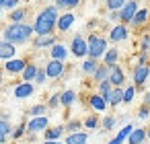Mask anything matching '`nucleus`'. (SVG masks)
<instances>
[{"instance_id":"1","label":"nucleus","mask_w":150,"mask_h":144,"mask_svg":"<svg viewBox=\"0 0 150 144\" xmlns=\"http://www.w3.org/2000/svg\"><path fill=\"white\" fill-rule=\"evenodd\" d=\"M56 23H58V6L54 4V6L43 9L37 15V19L33 23V31L37 35H52L56 29Z\"/></svg>"},{"instance_id":"2","label":"nucleus","mask_w":150,"mask_h":144,"mask_svg":"<svg viewBox=\"0 0 150 144\" xmlns=\"http://www.w3.org/2000/svg\"><path fill=\"white\" fill-rule=\"evenodd\" d=\"M31 35H33V25H27V23H11L4 29V41H8L13 45L29 41Z\"/></svg>"},{"instance_id":"3","label":"nucleus","mask_w":150,"mask_h":144,"mask_svg":"<svg viewBox=\"0 0 150 144\" xmlns=\"http://www.w3.org/2000/svg\"><path fill=\"white\" fill-rule=\"evenodd\" d=\"M86 45H88V58L91 60H99V58H103L105 56V52H107V39L105 37H101V35H91L88 39H86Z\"/></svg>"},{"instance_id":"4","label":"nucleus","mask_w":150,"mask_h":144,"mask_svg":"<svg viewBox=\"0 0 150 144\" xmlns=\"http://www.w3.org/2000/svg\"><path fill=\"white\" fill-rule=\"evenodd\" d=\"M138 2L136 0H127V2L119 9V21L121 23H132V19H134V15L138 13Z\"/></svg>"},{"instance_id":"5","label":"nucleus","mask_w":150,"mask_h":144,"mask_svg":"<svg viewBox=\"0 0 150 144\" xmlns=\"http://www.w3.org/2000/svg\"><path fill=\"white\" fill-rule=\"evenodd\" d=\"M70 50H72L74 58H84V56L88 54L86 39H84V37H80V35H76V37L72 39V43H70Z\"/></svg>"},{"instance_id":"6","label":"nucleus","mask_w":150,"mask_h":144,"mask_svg":"<svg viewBox=\"0 0 150 144\" xmlns=\"http://www.w3.org/2000/svg\"><path fill=\"white\" fill-rule=\"evenodd\" d=\"M47 126H50V119L45 115H35L31 121H27V130L33 132V134L41 132V130H47Z\"/></svg>"},{"instance_id":"7","label":"nucleus","mask_w":150,"mask_h":144,"mask_svg":"<svg viewBox=\"0 0 150 144\" xmlns=\"http://www.w3.org/2000/svg\"><path fill=\"white\" fill-rule=\"evenodd\" d=\"M45 74H47V78H60V76L64 74V62H60V60H50L47 66H45Z\"/></svg>"},{"instance_id":"8","label":"nucleus","mask_w":150,"mask_h":144,"mask_svg":"<svg viewBox=\"0 0 150 144\" xmlns=\"http://www.w3.org/2000/svg\"><path fill=\"white\" fill-rule=\"evenodd\" d=\"M25 66H27V62L25 60H21V58H13V60H6V72L8 74H21L23 70H25Z\"/></svg>"},{"instance_id":"9","label":"nucleus","mask_w":150,"mask_h":144,"mask_svg":"<svg viewBox=\"0 0 150 144\" xmlns=\"http://www.w3.org/2000/svg\"><path fill=\"white\" fill-rule=\"evenodd\" d=\"M125 39H127V27H125V25H117V27L111 29V33H109V41L119 43V41H125Z\"/></svg>"},{"instance_id":"10","label":"nucleus","mask_w":150,"mask_h":144,"mask_svg":"<svg viewBox=\"0 0 150 144\" xmlns=\"http://www.w3.org/2000/svg\"><path fill=\"white\" fill-rule=\"evenodd\" d=\"M113 87H121L123 84V80H125V74H123V70L119 68V66H111V72H109V78H107Z\"/></svg>"},{"instance_id":"11","label":"nucleus","mask_w":150,"mask_h":144,"mask_svg":"<svg viewBox=\"0 0 150 144\" xmlns=\"http://www.w3.org/2000/svg\"><path fill=\"white\" fill-rule=\"evenodd\" d=\"M17 54L15 45L8 43V41H2L0 39V60H13V56Z\"/></svg>"},{"instance_id":"12","label":"nucleus","mask_w":150,"mask_h":144,"mask_svg":"<svg viewBox=\"0 0 150 144\" xmlns=\"http://www.w3.org/2000/svg\"><path fill=\"white\" fill-rule=\"evenodd\" d=\"M72 23H74V15H72V13H66V15L58 17V23H56V27H58L60 31H68V29L72 27Z\"/></svg>"},{"instance_id":"13","label":"nucleus","mask_w":150,"mask_h":144,"mask_svg":"<svg viewBox=\"0 0 150 144\" xmlns=\"http://www.w3.org/2000/svg\"><path fill=\"white\" fill-rule=\"evenodd\" d=\"M148 74H150V68L146 64L144 66H138L134 70V84H144V80L148 78Z\"/></svg>"},{"instance_id":"14","label":"nucleus","mask_w":150,"mask_h":144,"mask_svg":"<svg viewBox=\"0 0 150 144\" xmlns=\"http://www.w3.org/2000/svg\"><path fill=\"white\" fill-rule=\"evenodd\" d=\"M121 99H123V89L113 87V89H111V93H109V97H107V103H109L111 107H117V105L121 103Z\"/></svg>"},{"instance_id":"15","label":"nucleus","mask_w":150,"mask_h":144,"mask_svg":"<svg viewBox=\"0 0 150 144\" xmlns=\"http://www.w3.org/2000/svg\"><path fill=\"white\" fill-rule=\"evenodd\" d=\"M144 140H146V130H142V128L132 130L129 136H127V142H129V144H142Z\"/></svg>"},{"instance_id":"16","label":"nucleus","mask_w":150,"mask_h":144,"mask_svg":"<svg viewBox=\"0 0 150 144\" xmlns=\"http://www.w3.org/2000/svg\"><path fill=\"white\" fill-rule=\"evenodd\" d=\"M66 58H68L66 48H64L62 43H54V45H52V60H60V62H64Z\"/></svg>"},{"instance_id":"17","label":"nucleus","mask_w":150,"mask_h":144,"mask_svg":"<svg viewBox=\"0 0 150 144\" xmlns=\"http://www.w3.org/2000/svg\"><path fill=\"white\" fill-rule=\"evenodd\" d=\"M33 84L31 82H23V84H19L17 89H15V97H19V99H23V97H29V95H33Z\"/></svg>"},{"instance_id":"18","label":"nucleus","mask_w":150,"mask_h":144,"mask_svg":"<svg viewBox=\"0 0 150 144\" xmlns=\"http://www.w3.org/2000/svg\"><path fill=\"white\" fill-rule=\"evenodd\" d=\"M86 140H88V136L84 132H72L64 144H86Z\"/></svg>"},{"instance_id":"19","label":"nucleus","mask_w":150,"mask_h":144,"mask_svg":"<svg viewBox=\"0 0 150 144\" xmlns=\"http://www.w3.org/2000/svg\"><path fill=\"white\" fill-rule=\"evenodd\" d=\"M88 103H91V107H93L95 111H105V109H107V101H105L101 95H93V97L88 99Z\"/></svg>"},{"instance_id":"20","label":"nucleus","mask_w":150,"mask_h":144,"mask_svg":"<svg viewBox=\"0 0 150 144\" xmlns=\"http://www.w3.org/2000/svg\"><path fill=\"white\" fill-rule=\"evenodd\" d=\"M109 72H111V68H109V66H97V70L93 72V76H95V80H97V82H103V80H107V78H109Z\"/></svg>"},{"instance_id":"21","label":"nucleus","mask_w":150,"mask_h":144,"mask_svg":"<svg viewBox=\"0 0 150 144\" xmlns=\"http://www.w3.org/2000/svg\"><path fill=\"white\" fill-rule=\"evenodd\" d=\"M146 19H148V11H146V9H138V13H136L134 19H132V25L142 27V25L146 23Z\"/></svg>"},{"instance_id":"22","label":"nucleus","mask_w":150,"mask_h":144,"mask_svg":"<svg viewBox=\"0 0 150 144\" xmlns=\"http://www.w3.org/2000/svg\"><path fill=\"white\" fill-rule=\"evenodd\" d=\"M103 58H105V66H109V68H111V66H115V64H117V60H119V52H117V50H107Z\"/></svg>"},{"instance_id":"23","label":"nucleus","mask_w":150,"mask_h":144,"mask_svg":"<svg viewBox=\"0 0 150 144\" xmlns=\"http://www.w3.org/2000/svg\"><path fill=\"white\" fill-rule=\"evenodd\" d=\"M37 70H39V68H37L35 64H27V66H25V70L21 72V74H23V80H25V82H31V80L35 78Z\"/></svg>"},{"instance_id":"24","label":"nucleus","mask_w":150,"mask_h":144,"mask_svg":"<svg viewBox=\"0 0 150 144\" xmlns=\"http://www.w3.org/2000/svg\"><path fill=\"white\" fill-rule=\"evenodd\" d=\"M74 99H76V93H74L72 89H68V91H64V93L60 95V103H62L64 107H70V105L74 103Z\"/></svg>"},{"instance_id":"25","label":"nucleus","mask_w":150,"mask_h":144,"mask_svg":"<svg viewBox=\"0 0 150 144\" xmlns=\"http://www.w3.org/2000/svg\"><path fill=\"white\" fill-rule=\"evenodd\" d=\"M54 43H56L54 35H39L35 39V48H47V45H54Z\"/></svg>"},{"instance_id":"26","label":"nucleus","mask_w":150,"mask_h":144,"mask_svg":"<svg viewBox=\"0 0 150 144\" xmlns=\"http://www.w3.org/2000/svg\"><path fill=\"white\" fill-rule=\"evenodd\" d=\"M25 17H27V11L25 9H13L11 11V21L13 23H23Z\"/></svg>"},{"instance_id":"27","label":"nucleus","mask_w":150,"mask_h":144,"mask_svg":"<svg viewBox=\"0 0 150 144\" xmlns=\"http://www.w3.org/2000/svg\"><path fill=\"white\" fill-rule=\"evenodd\" d=\"M64 132V126H56V128H50L45 130V140H58Z\"/></svg>"},{"instance_id":"28","label":"nucleus","mask_w":150,"mask_h":144,"mask_svg":"<svg viewBox=\"0 0 150 144\" xmlns=\"http://www.w3.org/2000/svg\"><path fill=\"white\" fill-rule=\"evenodd\" d=\"M78 2H80V0H56V6H58V11H60V9L72 11L74 6H78Z\"/></svg>"},{"instance_id":"29","label":"nucleus","mask_w":150,"mask_h":144,"mask_svg":"<svg viewBox=\"0 0 150 144\" xmlns=\"http://www.w3.org/2000/svg\"><path fill=\"white\" fill-rule=\"evenodd\" d=\"M111 89H113V84H111L109 80H103V82H99V95H101L105 101H107V97H109Z\"/></svg>"},{"instance_id":"30","label":"nucleus","mask_w":150,"mask_h":144,"mask_svg":"<svg viewBox=\"0 0 150 144\" xmlns=\"http://www.w3.org/2000/svg\"><path fill=\"white\" fill-rule=\"evenodd\" d=\"M97 66H99V64H97V60H91V58H88V60H84V62H82V72L93 74V72L97 70Z\"/></svg>"},{"instance_id":"31","label":"nucleus","mask_w":150,"mask_h":144,"mask_svg":"<svg viewBox=\"0 0 150 144\" xmlns=\"http://www.w3.org/2000/svg\"><path fill=\"white\" fill-rule=\"evenodd\" d=\"M125 2H127V0H107V9L109 11H119Z\"/></svg>"},{"instance_id":"32","label":"nucleus","mask_w":150,"mask_h":144,"mask_svg":"<svg viewBox=\"0 0 150 144\" xmlns=\"http://www.w3.org/2000/svg\"><path fill=\"white\" fill-rule=\"evenodd\" d=\"M21 2V0H0V9H6V11H13L17 9V4Z\"/></svg>"},{"instance_id":"33","label":"nucleus","mask_w":150,"mask_h":144,"mask_svg":"<svg viewBox=\"0 0 150 144\" xmlns=\"http://www.w3.org/2000/svg\"><path fill=\"white\" fill-rule=\"evenodd\" d=\"M134 95H136V89L134 87H127V89H123V103H129L132 99H134Z\"/></svg>"},{"instance_id":"34","label":"nucleus","mask_w":150,"mask_h":144,"mask_svg":"<svg viewBox=\"0 0 150 144\" xmlns=\"http://www.w3.org/2000/svg\"><path fill=\"white\" fill-rule=\"evenodd\" d=\"M45 78H47L45 70H37V74H35V78H33V80H35L37 84H43V82H45Z\"/></svg>"},{"instance_id":"35","label":"nucleus","mask_w":150,"mask_h":144,"mask_svg":"<svg viewBox=\"0 0 150 144\" xmlns=\"http://www.w3.org/2000/svg\"><path fill=\"white\" fill-rule=\"evenodd\" d=\"M0 132L2 134H11V121H6V119H0Z\"/></svg>"},{"instance_id":"36","label":"nucleus","mask_w":150,"mask_h":144,"mask_svg":"<svg viewBox=\"0 0 150 144\" xmlns=\"http://www.w3.org/2000/svg\"><path fill=\"white\" fill-rule=\"evenodd\" d=\"M45 113V105H35L33 109H31V115L35 117V115H43Z\"/></svg>"},{"instance_id":"37","label":"nucleus","mask_w":150,"mask_h":144,"mask_svg":"<svg viewBox=\"0 0 150 144\" xmlns=\"http://www.w3.org/2000/svg\"><path fill=\"white\" fill-rule=\"evenodd\" d=\"M84 126H86V128H91V130H95V128L99 126V119H97V117H88V119L84 121Z\"/></svg>"},{"instance_id":"38","label":"nucleus","mask_w":150,"mask_h":144,"mask_svg":"<svg viewBox=\"0 0 150 144\" xmlns=\"http://www.w3.org/2000/svg\"><path fill=\"white\" fill-rule=\"evenodd\" d=\"M113 126H115V119H113V117H105V119H103V128H105V130H111Z\"/></svg>"},{"instance_id":"39","label":"nucleus","mask_w":150,"mask_h":144,"mask_svg":"<svg viewBox=\"0 0 150 144\" xmlns=\"http://www.w3.org/2000/svg\"><path fill=\"white\" fill-rule=\"evenodd\" d=\"M78 128H80V121H70L68 123V132L72 134V132H78Z\"/></svg>"},{"instance_id":"40","label":"nucleus","mask_w":150,"mask_h":144,"mask_svg":"<svg viewBox=\"0 0 150 144\" xmlns=\"http://www.w3.org/2000/svg\"><path fill=\"white\" fill-rule=\"evenodd\" d=\"M58 103H60V95H54V97L50 99V103H47V107H58Z\"/></svg>"},{"instance_id":"41","label":"nucleus","mask_w":150,"mask_h":144,"mask_svg":"<svg viewBox=\"0 0 150 144\" xmlns=\"http://www.w3.org/2000/svg\"><path fill=\"white\" fill-rule=\"evenodd\" d=\"M25 128H27L25 123H23V126H19V128L15 130V134H13V136H15V138H21V136H23V132H25Z\"/></svg>"},{"instance_id":"42","label":"nucleus","mask_w":150,"mask_h":144,"mask_svg":"<svg viewBox=\"0 0 150 144\" xmlns=\"http://www.w3.org/2000/svg\"><path fill=\"white\" fill-rule=\"evenodd\" d=\"M148 48H150V35H146L142 41V50H148Z\"/></svg>"},{"instance_id":"43","label":"nucleus","mask_w":150,"mask_h":144,"mask_svg":"<svg viewBox=\"0 0 150 144\" xmlns=\"http://www.w3.org/2000/svg\"><path fill=\"white\" fill-rule=\"evenodd\" d=\"M144 105H146V107H150V91H148V93H146V97H144Z\"/></svg>"},{"instance_id":"44","label":"nucleus","mask_w":150,"mask_h":144,"mask_svg":"<svg viewBox=\"0 0 150 144\" xmlns=\"http://www.w3.org/2000/svg\"><path fill=\"white\" fill-rule=\"evenodd\" d=\"M140 117H148V107H144V109H140Z\"/></svg>"},{"instance_id":"45","label":"nucleus","mask_w":150,"mask_h":144,"mask_svg":"<svg viewBox=\"0 0 150 144\" xmlns=\"http://www.w3.org/2000/svg\"><path fill=\"white\" fill-rule=\"evenodd\" d=\"M43 144H64V142H58V140H45Z\"/></svg>"},{"instance_id":"46","label":"nucleus","mask_w":150,"mask_h":144,"mask_svg":"<svg viewBox=\"0 0 150 144\" xmlns=\"http://www.w3.org/2000/svg\"><path fill=\"white\" fill-rule=\"evenodd\" d=\"M4 140H6V134H2V132H0V144H2Z\"/></svg>"},{"instance_id":"47","label":"nucleus","mask_w":150,"mask_h":144,"mask_svg":"<svg viewBox=\"0 0 150 144\" xmlns=\"http://www.w3.org/2000/svg\"><path fill=\"white\" fill-rule=\"evenodd\" d=\"M146 138H148V140H150V132H146Z\"/></svg>"},{"instance_id":"48","label":"nucleus","mask_w":150,"mask_h":144,"mask_svg":"<svg viewBox=\"0 0 150 144\" xmlns=\"http://www.w3.org/2000/svg\"><path fill=\"white\" fill-rule=\"evenodd\" d=\"M0 13H2V9H0Z\"/></svg>"},{"instance_id":"49","label":"nucleus","mask_w":150,"mask_h":144,"mask_svg":"<svg viewBox=\"0 0 150 144\" xmlns=\"http://www.w3.org/2000/svg\"><path fill=\"white\" fill-rule=\"evenodd\" d=\"M142 144H144V142H142Z\"/></svg>"}]
</instances>
